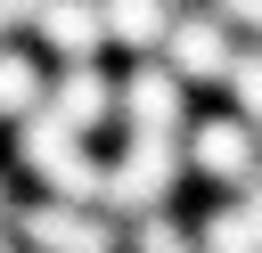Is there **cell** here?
Returning <instances> with one entry per match:
<instances>
[{
	"label": "cell",
	"instance_id": "1",
	"mask_svg": "<svg viewBox=\"0 0 262 253\" xmlns=\"http://www.w3.org/2000/svg\"><path fill=\"white\" fill-rule=\"evenodd\" d=\"M8 171H25V180H41L49 196H90V204H98V188H106V163L90 155V131H74V122H57L49 106L16 122V155H8Z\"/></svg>",
	"mask_w": 262,
	"mask_h": 253
},
{
	"label": "cell",
	"instance_id": "2",
	"mask_svg": "<svg viewBox=\"0 0 262 253\" xmlns=\"http://www.w3.org/2000/svg\"><path fill=\"white\" fill-rule=\"evenodd\" d=\"M180 171H188V155H180L172 131H123V155L106 163L98 204L106 212H164V196L180 188Z\"/></svg>",
	"mask_w": 262,
	"mask_h": 253
},
{
	"label": "cell",
	"instance_id": "3",
	"mask_svg": "<svg viewBox=\"0 0 262 253\" xmlns=\"http://www.w3.org/2000/svg\"><path fill=\"white\" fill-rule=\"evenodd\" d=\"M180 155H188L196 180L246 196V188L262 180V122H246L237 106H229V114H196V122L180 131Z\"/></svg>",
	"mask_w": 262,
	"mask_h": 253
},
{
	"label": "cell",
	"instance_id": "4",
	"mask_svg": "<svg viewBox=\"0 0 262 253\" xmlns=\"http://www.w3.org/2000/svg\"><path fill=\"white\" fill-rule=\"evenodd\" d=\"M16 237H25V253H123V229L90 196H41V204H25Z\"/></svg>",
	"mask_w": 262,
	"mask_h": 253
},
{
	"label": "cell",
	"instance_id": "5",
	"mask_svg": "<svg viewBox=\"0 0 262 253\" xmlns=\"http://www.w3.org/2000/svg\"><path fill=\"white\" fill-rule=\"evenodd\" d=\"M156 57H164L188 90H221V82H229V65H237V33H229V16H221V8H205V16H196V8H180Z\"/></svg>",
	"mask_w": 262,
	"mask_h": 253
},
{
	"label": "cell",
	"instance_id": "6",
	"mask_svg": "<svg viewBox=\"0 0 262 253\" xmlns=\"http://www.w3.org/2000/svg\"><path fill=\"white\" fill-rule=\"evenodd\" d=\"M115 114H123V131H188V82L164 65V57H147V65H131V82H115Z\"/></svg>",
	"mask_w": 262,
	"mask_h": 253
},
{
	"label": "cell",
	"instance_id": "7",
	"mask_svg": "<svg viewBox=\"0 0 262 253\" xmlns=\"http://www.w3.org/2000/svg\"><path fill=\"white\" fill-rule=\"evenodd\" d=\"M49 114L74 122V131H98L115 114V82L98 73V57H66V73L49 82Z\"/></svg>",
	"mask_w": 262,
	"mask_h": 253
},
{
	"label": "cell",
	"instance_id": "8",
	"mask_svg": "<svg viewBox=\"0 0 262 253\" xmlns=\"http://www.w3.org/2000/svg\"><path fill=\"white\" fill-rule=\"evenodd\" d=\"M33 41L57 49V57H98L106 49V16H98V0H41L33 8Z\"/></svg>",
	"mask_w": 262,
	"mask_h": 253
},
{
	"label": "cell",
	"instance_id": "9",
	"mask_svg": "<svg viewBox=\"0 0 262 253\" xmlns=\"http://www.w3.org/2000/svg\"><path fill=\"white\" fill-rule=\"evenodd\" d=\"M98 16H106V41H115V49L156 57L164 33H172V16H180V0H98Z\"/></svg>",
	"mask_w": 262,
	"mask_h": 253
},
{
	"label": "cell",
	"instance_id": "10",
	"mask_svg": "<svg viewBox=\"0 0 262 253\" xmlns=\"http://www.w3.org/2000/svg\"><path fill=\"white\" fill-rule=\"evenodd\" d=\"M41 106H49V73H41V57L16 49V41H0V122H25V114H41Z\"/></svg>",
	"mask_w": 262,
	"mask_h": 253
},
{
	"label": "cell",
	"instance_id": "11",
	"mask_svg": "<svg viewBox=\"0 0 262 253\" xmlns=\"http://www.w3.org/2000/svg\"><path fill=\"white\" fill-rule=\"evenodd\" d=\"M196 253H262V229L246 220V204H213V212H196Z\"/></svg>",
	"mask_w": 262,
	"mask_h": 253
},
{
	"label": "cell",
	"instance_id": "12",
	"mask_svg": "<svg viewBox=\"0 0 262 253\" xmlns=\"http://www.w3.org/2000/svg\"><path fill=\"white\" fill-rule=\"evenodd\" d=\"M229 106L246 114V122H262V49H237V65H229Z\"/></svg>",
	"mask_w": 262,
	"mask_h": 253
},
{
	"label": "cell",
	"instance_id": "13",
	"mask_svg": "<svg viewBox=\"0 0 262 253\" xmlns=\"http://www.w3.org/2000/svg\"><path fill=\"white\" fill-rule=\"evenodd\" d=\"M237 204H246V220H254V229H262V180H254V188H246V196H237Z\"/></svg>",
	"mask_w": 262,
	"mask_h": 253
},
{
	"label": "cell",
	"instance_id": "14",
	"mask_svg": "<svg viewBox=\"0 0 262 253\" xmlns=\"http://www.w3.org/2000/svg\"><path fill=\"white\" fill-rule=\"evenodd\" d=\"M0 253H25V237H16V220H0Z\"/></svg>",
	"mask_w": 262,
	"mask_h": 253
},
{
	"label": "cell",
	"instance_id": "15",
	"mask_svg": "<svg viewBox=\"0 0 262 253\" xmlns=\"http://www.w3.org/2000/svg\"><path fill=\"white\" fill-rule=\"evenodd\" d=\"M0 212H8V163H0Z\"/></svg>",
	"mask_w": 262,
	"mask_h": 253
}]
</instances>
